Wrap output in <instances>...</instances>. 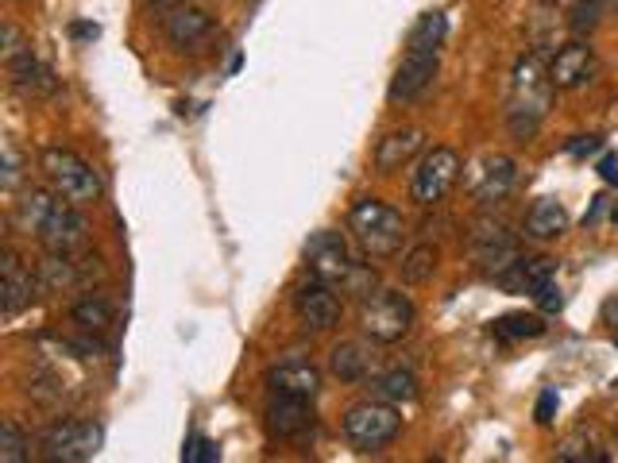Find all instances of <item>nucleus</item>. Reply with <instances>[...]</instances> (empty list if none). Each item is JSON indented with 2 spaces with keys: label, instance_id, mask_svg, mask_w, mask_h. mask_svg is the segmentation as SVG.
<instances>
[{
  "label": "nucleus",
  "instance_id": "nucleus-1",
  "mask_svg": "<svg viewBox=\"0 0 618 463\" xmlns=\"http://www.w3.org/2000/svg\"><path fill=\"white\" fill-rule=\"evenodd\" d=\"M16 220L47 252L58 255H74L89 240V224L78 205L66 201L63 194H47V189H27L24 201L16 205Z\"/></svg>",
  "mask_w": 618,
  "mask_h": 463
},
{
  "label": "nucleus",
  "instance_id": "nucleus-2",
  "mask_svg": "<svg viewBox=\"0 0 618 463\" xmlns=\"http://www.w3.org/2000/svg\"><path fill=\"white\" fill-rule=\"evenodd\" d=\"M556 86L549 78V66L541 63L538 51L518 58L515 78H510V104H507V128L518 143H530L538 135L541 120L553 109Z\"/></svg>",
  "mask_w": 618,
  "mask_h": 463
},
{
  "label": "nucleus",
  "instance_id": "nucleus-3",
  "mask_svg": "<svg viewBox=\"0 0 618 463\" xmlns=\"http://www.w3.org/2000/svg\"><path fill=\"white\" fill-rule=\"evenodd\" d=\"M349 224L372 260H390V255L402 247V236H406L402 212L390 209L379 197H360L349 212Z\"/></svg>",
  "mask_w": 618,
  "mask_h": 463
},
{
  "label": "nucleus",
  "instance_id": "nucleus-4",
  "mask_svg": "<svg viewBox=\"0 0 618 463\" xmlns=\"http://www.w3.org/2000/svg\"><path fill=\"white\" fill-rule=\"evenodd\" d=\"M40 170L47 174L51 189L63 194L74 205H93L101 201V178L97 170L70 147H43L40 155Z\"/></svg>",
  "mask_w": 618,
  "mask_h": 463
},
{
  "label": "nucleus",
  "instance_id": "nucleus-5",
  "mask_svg": "<svg viewBox=\"0 0 618 463\" xmlns=\"http://www.w3.org/2000/svg\"><path fill=\"white\" fill-rule=\"evenodd\" d=\"M344 437H349L352 448L360 452H383L390 440L402 432V417H398V406L375 398V401H356V406L344 414Z\"/></svg>",
  "mask_w": 618,
  "mask_h": 463
},
{
  "label": "nucleus",
  "instance_id": "nucleus-6",
  "mask_svg": "<svg viewBox=\"0 0 618 463\" xmlns=\"http://www.w3.org/2000/svg\"><path fill=\"white\" fill-rule=\"evenodd\" d=\"M413 321H418V309H413V301L402 290H375L372 298H364L360 324H364V332L375 344H398V340H406Z\"/></svg>",
  "mask_w": 618,
  "mask_h": 463
},
{
  "label": "nucleus",
  "instance_id": "nucleus-7",
  "mask_svg": "<svg viewBox=\"0 0 618 463\" xmlns=\"http://www.w3.org/2000/svg\"><path fill=\"white\" fill-rule=\"evenodd\" d=\"M306 267H309V275L321 278V283L344 286L360 263L352 260V252H349V244H344L341 232L321 228V232H313V236L306 240Z\"/></svg>",
  "mask_w": 618,
  "mask_h": 463
},
{
  "label": "nucleus",
  "instance_id": "nucleus-8",
  "mask_svg": "<svg viewBox=\"0 0 618 463\" xmlns=\"http://www.w3.org/2000/svg\"><path fill=\"white\" fill-rule=\"evenodd\" d=\"M101 425L93 421H58L43 432V455L51 463H86L101 452Z\"/></svg>",
  "mask_w": 618,
  "mask_h": 463
},
{
  "label": "nucleus",
  "instance_id": "nucleus-9",
  "mask_svg": "<svg viewBox=\"0 0 618 463\" xmlns=\"http://www.w3.org/2000/svg\"><path fill=\"white\" fill-rule=\"evenodd\" d=\"M460 181V155L452 147H433L426 158L418 163L410 181V194L418 205H441L452 194V186Z\"/></svg>",
  "mask_w": 618,
  "mask_h": 463
},
{
  "label": "nucleus",
  "instance_id": "nucleus-10",
  "mask_svg": "<svg viewBox=\"0 0 618 463\" xmlns=\"http://www.w3.org/2000/svg\"><path fill=\"white\" fill-rule=\"evenodd\" d=\"M468 247H472V260L479 263V271H487L492 278L522 260V255H518V240L510 236L507 224H499V220H476V224H472Z\"/></svg>",
  "mask_w": 618,
  "mask_h": 463
},
{
  "label": "nucleus",
  "instance_id": "nucleus-11",
  "mask_svg": "<svg viewBox=\"0 0 618 463\" xmlns=\"http://www.w3.org/2000/svg\"><path fill=\"white\" fill-rule=\"evenodd\" d=\"M437 66H441V58H437V47H410V43H406V58H402V66L395 70V78H390V89H387L390 104L418 101V97L426 93L429 86H433Z\"/></svg>",
  "mask_w": 618,
  "mask_h": 463
},
{
  "label": "nucleus",
  "instance_id": "nucleus-12",
  "mask_svg": "<svg viewBox=\"0 0 618 463\" xmlns=\"http://www.w3.org/2000/svg\"><path fill=\"white\" fill-rule=\"evenodd\" d=\"M294 313H298V321L306 324L309 332H329L341 321V301H336L329 283L309 278V283L294 286Z\"/></svg>",
  "mask_w": 618,
  "mask_h": 463
},
{
  "label": "nucleus",
  "instance_id": "nucleus-13",
  "mask_svg": "<svg viewBox=\"0 0 618 463\" xmlns=\"http://www.w3.org/2000/svg\"><path fill=\"white\" fill-rule=\"evenodd\" d=\"M599 63H595V51L584 40H572L549 58V78L556 89H584L595 78Z\"/></svg>",
  "mask_w": 618,
  "mask_h": 463
},
{
  "label": "nucleus",
  "instance_id": "nucleus-14",
  "mask_svg": "<svg viewBox=\"0 0 618 463\" xmlns=\"http://www.w3.org/2000/svg\"><path fill=\"white\" fill-rule=\"evenodd\" d=\"M35 290H40V275H32L12 252L4 255V263H0V313L9 321L20 317L35 301Z\"/></svg>",
  "mask_w": 618,
  "mask_h": 463
},
{
  "label": "nucleus",
  "instance_id": "nucleus-15",
  "mask_svg": "<svg viewBox=\"0 0 618 463\" xmlns=\"http://www.w3.org/2000/svg\"><path fill=\"white\" fill-rule=\"evenodd\" d=\"M9 86H12V93H20L24 101H43V97L55 93L58 81L47 63H40L32 51H20L16 58H9Z\"/></svg>",
  "mask_w": 618,
  "mask_h": 463
},
{
  "label": "nucleus",
  "instance_id": "nucleus-16",
  "mask_svg": "<svg viewBox=\"0 0 618 463\" xmlns=\"http://www.w3.org/2000/svg\"><path fill=\"white\" fill-rule=\"evenodd\" d=\"M313 429V406L309 398H286V394H271L267 406V432L275 440H294L301 432Z\"/></svg>",
  "mask_w": 618,
  "mask_h": 463
},
{
  "label": "nucleus",
  "instance_id": "nucleus-17",
  "mask_svg": "<svg viewBox=\"0 0 618 463\" xmlns=\"http://www.w3.org/2000/svg\"><path fill=\"white\" fill-rule=\"evenodd\" d=\"M267 390L271 394H286V398H318L321 390V371L313 367V363H301V360H290V363H278V367L267 371Z\"/></svg>",
  "mask_w": 618,
  "mask_h": 463
},
{
  "label": "nucleus",
  "instance_id": "nucleus-18",
  "mask_svg": "<svg viewBox=\"0 0 618 463\" xmlns=\"http://www.w3.org/2000/svg\"><path fill=\"white\" fill-rule=\"evenodd\" d=\"M421 147H426V132H421V128H398V132H387L379 143H375V170L379 174L402 170Z\"/></svg>",
  "mask_w": 618,
  "mask_h": 463
},
{
  "label": "nucleus",
  "instance_id": "nucleus-19",
  "mask_svg": "<svg viewBox=\"0 0 618 463\" xmlns=\"http://www.w3.org/2000/svg\"><path fill=\"white\" fill-rule=\"evenodd\" d=\"M86 263H89V260L78 263V260H70V255L51 252L47 260L40 263V286H43V290H55V294H58V290H78V286H86L89 278H93L97 271H101V267L89 271Z\"/></svg>",
  "mask_w": 618,
  "mask_h": 463
},
{
  "label": "nucleus",
  "instance_id": "nucleus-20",
  "mask_svg": "<svg viewBox=\"0 0 618 463\" xmlns=\"http://www.w3.org/2000/svg\"><path fill=\"white\" fill-rule=\"evenodd\" d=\"M556 278V260H518L515 267H507L503 275H495V283L510 294H538L541 286H549Z\"/></svg>",
  "mask_w": 618,
  "mask_h": 463
},
{
  "label": "nucleus",
  "instance_id": "nucleus-21",
  "mask_svg": "<svg viewBox=\"0 0 618 463\" xmlns=\"http://www.w3.org/2000/svg\"><path fill=\"white\" fill-rule=\"evenodd\" d=\"M329 367H333V375L341 378V383H364L375 367V352L364 340H344V344H336L333 355H329Z\"/></svg>",
  "mask_w": 618,
  "mask_h": 463
},
{
  "label": "nucleus",
  "instance_id": "nucleus-22",
  "mask_svg": "<svg viewBox=\"0 0 618 463\" xmlns=\"http://www.w3.org/2000/svg\"><path fill=\"white\" fill-rule=\"evenodd\" d=\"M213 35V20L201 9H175L167 16V40L183 51H194Z\"/></svg>",
  "mask_w": 618,
  "mask_h": 463
},
{
  "label": "nucleus",
  "instance_id": "nucleus-23",
  "mask_svg": "<svg viewBox=\"0 0 618 463\" xmlns=\"http://www.w3.org/2000/svg\"><path fill=\"white\" fill-rule=\"evenodd\" d=\"M515 181H518L515 158H507V155L487 158L484 170H479V181H476V201H484V205L503 201V197H507L510 189H515Z\"/></svg>",
  "mask_w": 618,
  "mask_h": 463
},
{
  "label": "nucleus",
  "instance_id": "nucleus-24",
  "mask_svg": "<svg viewBox=\"0 0 618 463\" xmlns=\"http://www.w3.org/2000/svg\"><path fill=\"white\" fill-rule=\"evenodd\" d=\"M569 209H564L556 197H541V201H533V209L526 212V236L533 240H556L569 232Z\"/></svg>",
  "mask_w": 618,
  "mask_h": 463
},
{
  "label": "nucleus",
  "instance_id": "nucleus-25",
  "mask_svg": "<svg viewBox=\"0 0 618 463\" xmlns=\"http://www.w3.org/2000/svg\"><path fill=\"white\" fill-rule=\"evenodd\" d=\"M618 12V0H576L572 4V12H569V27H572V35H592L595 27L603 24L607 16H615Z\"/></svg>",
  "mask_w": 618,
  "mask_h": 463
},
{
  "label": "nucleus",
  "instance_id": "nucleus-26",
  "mask_svg": "<svg viewBox=\"0 0 618 463\" xmlns=\"http://www.w3.org/2000/svg\"><path fill=\"white\" fill-rule=\"evenodd\" d=\"M372 390H375V398L390 401V406H402V401L418 398V378H413V371L395 367V371H383L372 383Z\"/></svg>",
  "mask_w": 618,
  "mask_h": 463
},
{
  "label": "nucleus",
  "instance_id": "nucleus-27",
  "mask_svg": "<svg viewBox=\"0 0 618 463\" xmlns=\"http://www.w3.org/2000/svg\"><path fill=\"white\" fill-rule=\"evenodd\" d=\"M74 324H81L86 332H109L112 329V306L104 294H86V298L74 306Z\"/></svg>",
  "mask_w": 618,
  "mask_h": 463
},
{
  "label": "nucleus",
  "instance_id": "nucleus-28",
  "mask_svg": "<svg viewBox=\"0 0 618 463\" xmlns=\"http://www.w3.org/2000/svg\"><path fill=\"white\" fill-rule=\"evenodd\" d=\"M437 263H441V252H437L433 244L410 247V252H406V260H402V283H406V286L429 283V278L437 275Z\"/></svg>",
  "mask_w": 618,
  "mask_h": 463
},
{
  "label": "nucleus",
  "instance_id": "nucleus-29",
  "mask_svg": "<svg viewBox=\"0 0 618 463\" xmlns=\"http://www.w3.org/2000/svg\"><path fill=\"white\" fill-rule=\"evenodd\" d=\"M495 340H538L545 337V321L538 313H507L492 321Z\"/></svg>",
  "mask_w": 618,
  "mask_h": 463
},
{
  "label": "nucleus",
  "instance_id": "nucleus-30",
  "mask_svg": "<svg viewBox=\"0 0 618 463\" xmlns=\"http://www.w3.org/2000/svg\"><path fill=\"white\" fill-rule=\"evenodd\" d=\"M556 460L561 463H607V452H603L599 440L569 437L561 448H556Z\"/></svg>",
  "mask_w": 618,
  "mask_h": 463
},
{
  "label": "nucleus",
  "instance_id": "nucleus-31",
  "mask_svg": "<svg viewBox=\"0 0 618 463\" xmlns=\"http://www.w3.org/2000/svg\"><path fill=\"white\" fill-rule=\"evenodd\" d=\"M27 448H32V440L24 437V429H20L12 417H9V421H0V460H4V463H24Z\"/></svg>",
  "mask_w": 618,
  "mask_h": 463
},
{
  "label": "nucleus",
  "instance_id": "nucleus-32",
  "mask_svg": "<svg viewBox=\"0 0 618 463\" xmlns=\"http://www.w3.org/2000/svg\"><path fill=\"white\" fill-rule=\"evenodd\" d=\"M444 32H449V20H444V12H426V16L413 24L410 47H441Z\"/></svg>",
  "mask_w": 618,
  "mask_h": 463
},
{
  "label": "nucleus",
  "instance_id": "nucleus-33",
  "mask_svg": "<svg viewBox=\"0 0 618 463\" xmlns=\"http://www.w3.org/2000/svg\"><path fill=\"white\" fill-rule=\"evenodd\" d=\"M183 460L186 463H217V460H221V448H217L209 437H198V432H194V437L186 440V448H183Z\"/></svg>",
  "mask_w": 618,
  "mask_h": 463
},
{
  "label": "nucleus",
  "instance_id": "nucleus-34",
  "mask_svg": "<svg viewBox=\"0 0 618 463\" xmlns=\"http://www.w3.org/2000/svg\"><path fill=\"white\" fill-rule=\"evenodd\" d=\"M533 298H538V306L545 309V313H561V309H564V294H561V286H556V278L549 286H541Z\"/></svg>",
  "mask_w": 618,
  "mask_h": 463
},
{
  "label": "nucleus",
  "instance_id": "nucleus-35",
  "mask_svg": "<svg viewBox=\"0 0 618 463\" xmlns=\"http://www.w3.org/2000/svg\"><path fill=\"white\" fill-rule=\"evenodd\" d=\"M16 181H20V155L12 143H4V174H0V186L16 189Z\"/></svg>",
  "mask_w": 618,
  "mask_h": 463
},
{
  "label": "nucleus",
  "instance_id": "nucleus-36",
  "mask_svg": "<svg viewBox=\"0 0 618 463\" xmlns=\"http://www.w3.org/2000/svg\"><path fill=\"white\" fill-rule=\"evenodd\" d=\"M595 151H603V135H576V140L569 143V155H576V158L595 155Z\"/></svg>",
  "mask_w": 618,
  "mask_h": 463
},
{
  "label": "nucleus",
  "instance_id": "nucleus-37",
  "mask_svg": "<svg viewBox=\"0 0 618 463\" xmlns=\"http://www.w3.org/2000/svg\"><path fill=\"white\" fill-rule=\"evenodd\" d=\"M556 417V390H541L538 398V425H553Z\"/></svg>",
  "mask_w": 618,
  "mask_h": 463
},
{
  "label": "nucleus",
  "instance_id": "nucleus-38",
  "mask_svg": "<svg viewBox=\"0 0 618 463\" xmlns=\"http://www.w3.org/2000/svg\"><path fill=\"white\" fill-rule=\"evenodd\" d=\"M0 40H4V58H16L24 51V40H20V32L12 24L0 27Z\"/></svg>",
  "mask_w": 618,
  "mask_h": 463
},
{
  "label": "nucleus",
  "instance_id": "nucleus-39",
  "mask_svg": "<svg viewBox=\"0 0 618 463\" xmlns=\"http://www.w3.org/2000/svg\"><path fill=\"white\" fill-rule=\"evenodd\" d=\"M599 174H603V181H618V155H603Z\"/></svg>",
  "mask_w": 618,
  "mask_h": 463
},
{
  "label": "nucleus",
  "instance_id": "nucleus-40",
  "mask_svg": "<svg viewBox=\"0 0 618 463\" xmlns=\"http://www.w3.org/2000/svg\"><path fill=\"white\" fill-rule=\"evenodd\" d=\"M603 324H607V329H615V332H618V294L607 301V306H603Z\"/></svg>",
  "mask_w": 618,
  "mask_h": 463
},
{
  "label": "nucleus",
  "instance_id": "nucleus-41",
  "mask_svg": "<svg viewBox=\"0 0 618 463\" xmlns=\"http://www.w3.org/2000/svg\"><path fill=\"white\" fill-rule=\"evenodd\" d=\"M70 35H78V40H97V35H101V27H97V24H74Z\"/></svg>",
  "mask_w": 618,
  "mask_h": 463
},
{
  "label": "nucleus",
  "instance_id": "nucleus-42",
  "mask_svg": "<svg viewBox=\"0 0 618 463\" xmlns=\"http://www.w3.org/2000/svg\"><path fill=\"white\" fill-rule=\"evenodd\" d=\"M147 9H155V12H175V9H183V0H147Z\"/></svg>",
  "mask_w": 618,
  "mask_h": 463
},
{
  "label": "nucleus",
  "instance_id": "nucleus-43",
  "mask_svg": "<svg viewBox=\"0 0 618 463\" xmlns=\"http://www.w3.org/2000/svg\"><path fill=\"white\" fill-rule=\"evenodd\" d=\"M541 4H545V9H556V4H564V0H541Z\"/></svg>",
  "mask_w": 618,
  "mask_h": 463
},
{
  "label": "nucleus",
  "instance_id": "nucleus-44",
  "mask_svg": "<svg viewBox=\"0 0 618 463\" xmlns=\"http://www.w3.org/2000/svg\"><path fill=\"white\" fill-rule=\"evenodd\" d=\"M615 437H618V425H615Z\"/></svg>",
  "mask_w": 618,
  "mask_h": 463
},
{
  "label": "nucleus",
  "instance_id": "nucleus-45",
  "mask_svg": "<svg viewBox=\"0 0 618 463\" xmlns=\"http://www.w3.org/2000/svg\"><path fill=\"white\" fill-rule=\"evenodd\" d=\"M615 220H618V209H615Z\"/></svg>",
  "mask_w": 618,
  "mask_h": 463
}]
</instances>
